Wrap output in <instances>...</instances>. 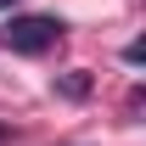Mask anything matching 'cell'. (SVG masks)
Segmentation results:
<instances>
[{
    "label": "cell",
    "mask_w": 146,
    "mask_h": 146,
    "mask_svg": "<svg viewBox=\"0 0 146 146\" xmlns=\"http://www.w3.org/2000/svg\"><path fill=\"white\" fill-rule=\"evenodd\" d=\"M56 39H62L56 17H11L6 23V51H17V56H39V51H51Z\"/></svg>",
    "instance_id": "6da1fadb"
},
{
    "label": "cell",
    "mask_w": 146,
    "mask_h": 146,
    "mask_svg": "<svg viewBox=\"0 0 146 146\" xmlns=\"http://www.w3.org/2000/svg\"><path fill=\"white\" fill-rule=\"evenodd\" d=\"M0 6H11V0H0Z\"/></svg>",
    "instance_id": "7a4b0ae2"
}]
</instances>
